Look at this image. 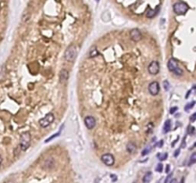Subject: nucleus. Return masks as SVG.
Returning <instances> with one entry per match:
<instances>
[{"label":"nucleus","mask_w":196,"mask_h":183,"mask_svg":"<svg viewBox=\"0 0 196 183\" xmlns=\"http://www.w3.org/2000/svg\"><path fill=\"white\" fill-rule=\"evenodd\" d=\"M30 143H31V133L29 132L22 133L20 137V144H19L21 151H26L30 147Z\"/></svg>","instance_id":"nucleus-1"},{"label":"nucleus","mask_w":196,"mask_h":183,"mask_svg":"<svg viewBox=\"0 0 196 183\" xmlns=\"http://www.w3.org/2000/svg\"><path fill=\"white\" fill-rule=\"evenodd\" d=\"M77 54H78V51L77 48L74 45H71L69 48H67L65 51V54H64V58L66 61L68 62H73V61L76 59Z\"/></svg>","instance_id":"nucleus-2"},{"label":"nucleus","mask_w":196,"mask_h":183,"mask_svg":"<svg viewBox=\"0 0 196 183\" xmlns=\"http://www.w3.org/2000/svg\"><path fill=\"white\" fill-rule=\"evenodd\" d=\"M189 10V6L185 2H176L173 4V11L177 15H185Z\"/></svg>","instance_id":"nucleus-3"},{"label":"nucleus","mask_w":196,"mask_h":183,"mask_svg":"<svg viewBox=\"0 0 196 183\" xmlns=\"http://www.w3.org/2000/svg\"><path fill=\"white\" fill-rule=\"evenodd\" d=\"M54 120H55V115L53 113H49V114H47V115L44 116L43 118L39 119L38 123H39V125L41 126L42 128H46V127H48L49 125H51L52 122H54Z\"/></svg>","instance_id":"nucleus-4"},{"label":"nucleus","mask_w":196,"mask_h":183,"mask_svg":"<svg viewBox=\"0 0 196 183\" xmlns=\"http://www.w3.org/2000/svg\"><path fill=\"white\" fill-rule=\"evenodd\" d=\"M148 72L152 76H156L160 72V64L158 61H152L150 64L148 65Z\"/></svg>","instance_id":"nucleus-5"},{"label":"nucleus","mask_w":196,"mask_h":183,"mask_svg":"<svg viewBox=\"0 0 196 183\" xmlns=\"http://www.w3.org/2000/svg\"><path fill=\"white\" fill-rule=\"evenodd\" d=\"M102 161L106 166H113L115 163V157L111 154H104L102 155Z\"/></svg>","instance_id":"nucleus-6"},{"label":"nucleus","mask_w":196,"mask_h":183,"mask_svg":"<svg viewBox=\"0 0 196 183\" xmlns=\"http://www.w3.org/2000/svg\"><path fill=\"white\" fill-rule=\"evenodd\" d=\"M84 124H85V126L87 127V129L92 130L95 128V126H96V124H97V121H96V119H95L94 116H92V115H87V116L84 118Z\"/></svg>","instance_id":"nucleus-7"},{"label":"nucleus","mask_w":196,"mask_h":183,"mask_svg":"<svg viewBox=\"0 0 196 183\" xmlns=\"http://www.w3.org/2000/svg\"><path fill=\"white\" fill-rule=\"evenodd\" d=\"M148 92L150 93L151 95H157L159 92H160V87H159V83L157 81H153L149 84L148 86Z\"/></svg>","instance_id":"nucleus-8"},{"label":"nucleus","mask_w":196,"mask_h":183,"mask_svg":"<svg viewBox=\"0 0 196 183\" xmlns=\"http://www.w3.org/2000/svg\"><path fill=\"white\" fill-rule=\"evenodd\" d=\"M130 37L131 39L133 40V41H136V42H138L140 40L142 39V32H140V30L138 29H133L130 31Z\"/></svg>","instance_id":"nucleus-9"},{"label":"nucleus","mask_w":196,"mask_h":183,"mask_svg":"<svg viewBox=\"0 0 196 183\" xmlns=\"http://www.w3.org/2000/svg\"><path fill=\"white\" fill-rule=\"evenodd\" d=\"M69 78V72L66 69H62L60 72H59V81L62 83V84H65L66 81Z\"/></svg>","instance_id":"nucleus-10"},{"label":"nucleus","mask_w":196,"mask_h":183,"mask_svg":"<svg viewBox=\"0 0 196 183\" xmlns=\"http://www.w3.org/2000/svg\"><path fill=\"white\" fill-rule=\"evenodd\" d=\"M167 68H168V70H169L170 72H174L176 69L179 68L177 60L174 59V58H170V59L168 60V62H167Z\"/></svg>","instance_id":"nucleus-11"},{"label":"nucleus","mask_w":196,"mask_h":183,"mask_svg":"<svg viewBox=\"0 0 196 183\" xmlns=\"http://www.w3.org/2000/svg\"><path fill=\"white\" fill-rule=\"evenodd\" d=\"M137 150V147H136V145H135L133 142H128L126 145V151L129 153V154H134L135 152Z\"/></svg>","instance_id":"nucleus-12"},{"label":"nucleus","mask_w":196,"mask_h":183,"mask_svg":"<svg viewBox=\"0 0 196 183\" xmlns=\"http://www.w3.org/2000/svg\"><path fill=\"white\" fill-rule=\"evenodd\" d=\"M152 179V173L147 172L143 177V183H149Z\"/></svg>","instance_id":"nucleus-13"},{"label":"nucleus","mask_w":196,"mask_h":183,"mask_svg":"<svg viewBox=\"0 0 196 183\" xmlns=\"http://www.w3.org/2000/svg\"><path fill=\"white\" fill-rule=\"evenodd\" d=\"M158 10H159V7H157L156 10H151V9H148V11H147V13H146V16H147L148 18L154 17V16L157 15Z\"/></svg>","instance_id":"nucleus-14"},{"label":"nucleus","mask_w":196,"mask_h":183,"mask_svg":"<svg viewBox=\"0 0 196 183\" xmlns=\"http://www.w3.org/2000/svg\"><path fill=\"white\" fill-rule=\"evenodd\" d=\"M55 165V161H54V159H52V158H49V159H46L45 160V168H47V169H51L53 168Z\"/></svg>","instance_id":"nucleus-15"},{"label":"nucleus","mask_w":196,"mask_h":183,"mask_svg":"<svg viewBox=\"0 0 196 183\" xmlns=\"http://www.w3.org/2000/svg\"><path fill=\"white\" fill-rule=\"evenodd\" d=\"M171 130V121L169 119H167V121L165 122V125H164V133H167Z\"/></svg>","instance_id":"nucleus-16"},{"label":"nucleus","mask_w":196,"mask_h":183,"mask_svg":"<svg viewBox=\"0 0 196 183\" xmlns=\"http://www.w3.org/2000/svg\"><path fill=\"white\" fill-rule=\"evenodd\" d=\"M62 128H63V126H62ZM61 128V129H62ZM61 129H59V131H58V133H55V135H53V136H51V137H49V138H47V139L45 140V143H48V142H50L51 140H53L54 138H56V137H58L60 136V133H61Z\"/></svg>","instance_id":"nucleus-17"},{"label":"nucleus","mask_w":196,"mask_h":183,"mask_svg":"<svg viewBox=\"0 0 196 183\" xmlns=\"http://www.w3.org/2000/svg\"><path fill=\"white\" fill-rule=\"evenodd\" d=\"M99 54V52H98V50L96 49V48H92L91 49V51L89 52V57H91V58H93V57H96L97 55Z\"/></svg>","instance_id":"nucleus-18"},{"label":"nucleus","mask_w":196,"mask_h":183,"mask_svg":"<svg viewBox=\"0 0 196 183\" xmlns=\"http://www.w3.org/2000/svg\"><path fill=\"white\" fill-rule=\"evenodd\" d=\"M196 163V153H192L191 155H190V158H189V165H192Z\"/></svg>","instance_id":"nucleus-19"},{"label":"nucleus","mask_w":196,"mask_h":183,"mask_svg":"<svg viewBox=\"0 0 196 183\" xmlns=\"http://www.w3.org/2000/svg\"><path fill=\"white\" fill-rule=\"evenodd\" d=\"M194 104H195V102H194V101H191L190 103L187 104V105H186V107H185V111L186 112H189L190 109H192L193 106H194Z\"/></svg>","instance_id":"nucleus-20"},{"label":"nucleus","mask_w":196,"mask_h":183,"mask_svg":"<svg viewBox=\"0 0 196 183\" xmlns=\"http://www.w3.org/2000/svg\"><path fill=\"white\" fill-rule=\"evenodd\" d=\"M150 150H151V147H150V146H148V147H146L145 149H144L143 152H142L143 156H145V155H146V154H148L149 152H150Z\"/></svg>","instance_id":"nucleus-21"},{"label":"nucleus","mask_w":196,"mask_h":183,"mask_svg":"<svg viewBox=\"0 0 196 183\" xmlns=\"http://www.w3.org/2000/svg\"><path fill=\"white\" fill-rule=\"evenodd\" d=\"M158 157L160 159L161 161H164V160H166L167 158V153H165V154H158Z\"/></svg>","instance_id":"nucleus-22"},{"label":"nucleus","mask_w":196,"mask_h":183,"mask_svg":"<svg viewBox=\"0 0 196 183\" xmlns=\"http://www.w3.org/2000/svg\"><path fill=\"white\" fill-rule=\"evenodd\" d=\"M173 74H174L175 76H181L182 75H183V71H182V69L177 68V69H176V70H175V71H174V72H173Z\"/></svg>","instance_id":"nucleus-23"},{"label":"nucleus","mask_w":196,"mask_h":183,"mask_svg":"<svg viewBox=\"0 0 196 183\" xmlns=\"http://www.w3.org/2000/svg\"><path fill=\"white\" fill-rule=\"evenodd\" d=\"M164 88H165V91H167V92L169 90V83H168L167 80L164 81Z\"/></svg>","instance_id":"nucleus-24"},{"label":"nucleus","mask_w":196,"mask_h":183,"mask_svg":"<svg viewBox=\"0 0 196 183\" xmlns=\"http://www.w3.org/2000/svg\"><path fill=\"white\" fill-rule=\"evenodd\" d=\"M163 167H164L163 164H162V163H159L156 167V171L157 172H159V173H162L163 172Z\"/></svg>","instance_id":"nucleus-25"},{"label":"nucleus","mask_w":196,"mask_h":183,"mask_svg":"<svg viewBox=\"0 0 196 183\" xmlns=\"http://www.w3.org/2000/svg\"><path fill=\"white\" fill-rule=\"evenodd\" d=\"M189 120H190V122H194L196 120V113H194L193 115H190V117H189Z\"/></svg>","instance_id":"nucleus-26"},{"label":"nucleus","mask_w":196,"mask_h":183,"mask_svg":"<svg viewBox=\"0 0 196 183\" xmlns=\"http://www.w3.org/2000/svg\"><path fill=\"white\" fill-rule=\"evenodd\" d=\"M194 127H191V126H189V135H191V133H194Z\"/></svg>","instance_id":"nucleus-27"},{"label":"nucleus","mask_w":196,"mask_h":183,"mask_svg":"<svg viewBox=\"0 0 196 183\" xmlns=\"http://www.w3.org/2000/svg\"><path fill=\"white\" fill-rule=\"evenodd\" d=\"M177 110H178V108H177V107H172L170 109V111H169V112H170V114L172 115V114H174V113L177 111Z\"/></svg>","instance_id":"nucleus-28"},{"label":"nucleus","mask_w":196,"mask_h":183,"mask_svg":"<svg viewBox=\"0 0 196 183\" xmlns=\"http://www.w3.org/2000/svg\"><path fill=\"white\" fill-rule=\"evenodd\" d=\"M179 154H180V149H177V150L175 151L174 154H173V155H174V157H177V156L179 155Z\"/></svg>","instance_id":"nucleus-29"},{"label":"nucleus","mask_w":196,"mask_h":183,"mask_svg":"<svg viewBox=\"0 0 196 183\" xmlns=\"http://www.w3.org/2000/svg\"><path fill=\"white\" fill-rule=\"evenodd\" d=\"M163 144H164V141H163V140H160V142H158V144H157V146L161 148L162 146H163Z\"/></svg>","instance_id":"nucleus-30"},{"label":"nucleus","mask_w":196,"mask_h":183,"mask_svg":"<svg viewBox=\"0 0 196 183\" xmlns=\"http://www.w3.org/2000/svg\"><path fill=\"white\" fill-rule=\"evenodd\" d=\"M169 171H170V165H167V168H166V173H169Z\"/></svg>","instance_id":"nucleus-31"},{"label":"nucleus","mask_w":196,"mask_h":183,"mask_svg":"<svg viewBox=\"0 0 196 183\" xmlns=\"http://www.w3.org/2000/svg\"><path fill=\"white\" fill-rule=\"evenodd\" d=\"M169 183H178V180L176 179V178H173V179L170 180V182Z\"/></svg>","instance_id":"nucleus-32"},{"label":"nucleus","mask_w":196,"mask_h":183,"mask_svg":"<svg viewBox=\"0 0 196 183\" xmlns=\"http://www.w3.org/2000/svg\"><path fill=\"white\" fill-rule=\"evenodd\" d=\"M170 177H171V174H170V175H168V176H167V177L166 178V180H165V183H167V181H168V179H169Z\"/></svg>","instance_id":"nucleus-33"},{"label":"nucleus","mask_w":196,"mask_h":183,"mask_svg":"<svg viewBox=\"0 0 196 183\" xmlns=\"http://www.w3.org/2000/svg\"><path fill=\"white\" fill-rule=\"evenodd\" d=\"M2 161H3V158H2L1 154H0V166H1V164H2Z\"/></svg>","instance_id":"nucleus-34"},{"label":"nucleus","mask_w":196,"mask_h":183,"mask_svg":"<svg viewBox=\"0 0 196 183\" xmlns=\"http://www.w3.org/2000/svg\"><path fill=\"white\" fill-rule=\"evenodd\" d=\"M96 1H97V2H99V1H100V0H96Z\"/></svg>","instance_id":"nucleus-35"}]
</instances>
